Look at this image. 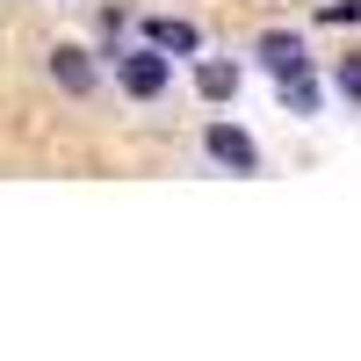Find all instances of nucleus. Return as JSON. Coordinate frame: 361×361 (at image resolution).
<instances>
[{"mask_svg": "<svg viewBox=\"0 0 361 361\" xmlns=\"http://www.w3.org/2000/svg\"><path fill=\"white\" fill-rule=\"evenodd\" d=\"M209 159H217V166H238V173H253L260 166V145L246 137V130H231V123H209Z\"/></svg>", "mask_w": 361, "mask_h": 361, "instance_id": "nucleus-1", "label": "nucleus"}, {"mask_svg": "<svg viewBox=\"0 0 361 361\" xmlns=\"http://www.w3.org/2000/svg\"><path fill=\"white\" fill-rule=\"evenodd\" d=\"M123 87H130L137 102H152L159 87H166V58H159V44H152V51H130V58H123Z\"/></svg>", "mask_w": 361, "mask_h": 361, "instance_id": "nucleus-2", "label": "nucleus"}, {"mask_svg": "<svg viewBox=\"0 0 361 361\" xmlns=\"http://www.w3.org/2000/svg\"><path fill=\"white\" fill-rule=\"evenodd\" d=\"M51 73H58V87H66V94H87V87H94V66H87V51H51Z\"/></svg>", "mask_w": 361, "mask_h": 361, "instance_id": "nucleus-3", "label": "nucleus"}, {"mask_svg": "<svg viewBox=\"0 0 361 361\" xmlns=\"http://www.w3.org/2000/svg\"><path fill=\"white\" fill-rule=\"evenodd\" d=\"M282 102H289V109H304V116H311V109H318V80H311L304 66H289V73H282Z\"/></svg>", "mask_w": 361, "mask_h": 361, "instance_id": "nucleus-4", "label": "nucleus"}, {"mask_svg": "<svg viewBox=\"0 0 361 361\" xmlns=\"http://www.w3.org/2000/svg\"><path fill=\"white\" fill-rule=\"evenodd\" d=\"M195 87H202V102H231L238 94V66H202Z\"/></svg>", "mask_w": 361, "mask_h": 361, "instance_id": "nucleus-5", "label": "nucleus"}, {"mask_svg": "<svg viewBox=\"0 0 361 361\" xmlns=\"http://www.w3.org/2000/svg\"><path fill=\"white\" fill-rule=\"evenodd\" d=\"M260 66H275V73L304 66V44H296V37H260Z\"/></svg>", "mask_w": 361, "mask_h": 361, "instance_id": "nucleus-6", "label": "nucleus"}, {"mask_svg": "<svg viewBox=\"0 0 361 361\" xmlns=\"http://www.w3.org/2000/svg\"><path fill=\"white\" fill-rule=\"evenodd\" d=\"M152 44L159 51H195L202 37H195V22H152Z\"/></svg>", "mask_w": 361, "mask_h": 361, "instance_id": "nucleus-7", "label": "nucleus"}, {"mask_svg": "<svg viewBox=\"0 0 361 361\" xmlns=\"http://www.w3.org/2000/svg\"><path fill=\"white\" fill-rule=\"evenodd\" d=\"M340 94L361 102V58H340Z\"/></svg>", "mask_w": 361, "mask_h": 361, "instance_id": "nucleus-8", "label": "nucleus"}, {"mask_svg": "<svg viewBox=\"0 0 361 361\" xmlns=\"http://www.w3.org/2000/svg\"><path fill=\"white\" fill-rule=\"evenodd\" d=\"M318 22H361V0H333V8H325Z\"/></svg>", "mask_w": 361, "mask_h": 361, "instance_id": "nucleus-9", "label": "nucleus"}]
</instances>
